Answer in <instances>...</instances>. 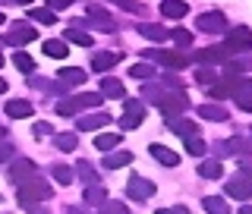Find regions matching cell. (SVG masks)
<instances>
[{
  "label": "cell",
  "instance_id": "836d02e7",
  "mask_svg": "<svg viewBox=\"0 0 252 214\" xmlns=\"http://www.w3.org/2000/svg\"><path fill=\"white\" fill-rule=\"evenodd\" d=\"M195 82L199 85H215L218 82V69L215 66H199L195 69Z\"/></svg>",
  "mask_w": 252,
  "mask_h": 214
},
{
  "label": "cell",
  "instance_id": "e0dca14e",
  "mask_svg": "<svg viewBox=\"0 0 252 214\" xmlns=\"http://www.w3.org/2000/svg\"><path fill=\"white\" fill-rule=\"evenodd\" d=\"M123 94H126V89L120 79H114V76L101 79V98H123Z\"/></svg>",
  "mask_w": 252,
  "mask_h": 214
},
{
  "label": "cell",
  "instance_id": "f6af8a7d",
  "mask_svg": "<svg viewBox=\"0 0 252 214\" xmlns=\"http://www.w3.org/2000/svg\"><path fill=\"white\" fill-rule=\"evenodd\" d=\"M158 214H189V208L186 205H177V208H161Z\"/></svg>",
  "mask_w": 252,
  "mask_h": 214
},
{
  "label": "cell",
  "instance_id": "681fc988",
  "mask_svg": "<svg viewBox=\"0 0 252 214\" xmlns=\"http://www.w3.org/2000/svg\"><path fill=\"white\" fill-rule=\"evenodd\" d=\"M6 92V82H3V79H0V94H3Z\"/></svg>",
  "mask_w": 252,
  "mask_h": 214
},
{
  "label": "cell",
  "instance_id": "ee69618b",
  "mask_svg": "<svg viewBox=\"0 0 252 214\" xmlns=\"http://www.w3.org/2000/svg\"><path fill=\"white\" fill-rule=\"evenodd\" d=\"M10 154H13V145H10L6 139H0V161H6Z\"/></svg>",
  "mask_w": 252,
  "mask_h": 214
},
{
  "label": "cell",
  "instance_id": "4fadbf2b",
  "mask_svg": "<svg viewBox=\"0 0 252 214\" xmlns=\"http://www.w3.org/2000/svg\"><path fill=\"white\" fill-rule=\"evenodd\" d=\"M215 152H218L220 157H230V154H249V152H252V145H249L246 139H227V142H218Z\"/></svg>",
  "mask_w": 252,
  "mask_h": 214
},
{
  "label": "cell",
  "instance_id": "30bf717a",
  "mask_svg": "<svg viewBox=\"0 0 252 214\" xmlns=\"http://www.w3.org/2000/svg\"><path fill=\"white\" fill-rule=\"evenodd\" d=\"M224 195H233V199H240V202H249L252 199V183H249L246 177L236 173L233 180H227V192Z\"/></svg>",
  "mask_w": 252,
  "mask_h": 214
},
{
  "label": "cell",
  "instance_id": "f5cc1de1",
  "mask_svg": "<svg viewBox=\"0 0 252 214\" xmlns=\"http://www.w3.org/2000/svg\"><path fill=\"white\" fill-rule=\"evenodd\" d=\"M0 66H3V54H0Z\"/></svg>",
  "mask_w": 252,
  "mask_h": 214
},
{
  "label": "cell",
  "instance_id": "1f68e13d",
  "mask_svg": "<svg viewBox=\"0 0 252 214\" xmlns=\"http://www.w3.org/2000/svg\"><path fill=\"white\" fill-rule=\"evenodd\" d=\"M54 145H57L60 152H73L79 145V139H76V132H57V136H54Z\"/></svg>",
  "mask_w": 252,
  "mask_h": 214
},
{
  "label": "cell",
  "instance_id": "7c38bea8",
  "mask_svg": "<svg viewBox=\"0 0 252 214\" xmlns=\"http://www.w3.org/2000/svg\"><path fill=\"white\" fill-rule=\"evenodd\" d=\"M114 117L104 114V110H98V114H85V117H79L76 120V129H82V132H92V129H101V126H107Z\"/></svg>",
  "mask_w": 252,
  "mask_h": 214
},
{
  "label": "cell",
  "instance_id": "8d00e7d4",
  "mask_svg": "<svg viewBox=\"0 0 252 214\" xmlns=\"http://www.w3.org/2000/svg\"><path fill=\"white\" fill-rule=\"evenodd\" d=\"M66 41H73V44H82V47H89L92 44V35L89 31H82V29H66Z\"/></svg>",
  "mask_w": 252,
  "mask_h": 214
},
{
  "label": "cell",
  "instance_id": "9c48e42d",
  "mask_svg": "<svg viewBox=\"0 0 252 214\" xmlns=\"http://www.w3.org/2000/svg\"><path fill=\"white\" fill-rule=\"evenodd\" d=\"M230 98L236 101V107L240 110H246V114H252V79H236V89H233V94Z\"/></svg>",
  "mask_w": 252,
  "mask_h": 214
},
{
  "label": "cell",
  "instance_id": "d6986e66",
  "mask_svg": "<svg viewBox=\"0 0 252 214\" xmlns=\"http://www.w3.org/2000/svg\"><path fill=\"white\" fill-rule=\"evenodd\" d=\"M139 31L148 38V41H158V44H161L164 38H170V31L164 29V26H158V22H142V26H139Z\"/></svg>",
  "mask_w": 252,
  "mask_h": 214
},
{
  "label": "cell",
  "instance_id": "277c9868",
  "mask_svg": "<svg viewBox=\"0 0 252 214\" xmlns=\"http://www.w3.org/2000/svg\"><path fill=\"white\" fill-rule=\"evenodd\" d=\"M158 107H161V114L167 117H183V110L189 107V98H186V92L180 89V92H164L161 94V101H158Z\"/></svg>",
  "mask_w": 252,
  "mask_h": 214
},
{
  "label": "cell",
  "instance_id": "f1b7e54d",
  "mask_svg": "<svg viewBox=\"0 0 252 214\" xmlns=\"http://www.w3.org/2000/svg\"><path fill=\"white\" fill-rule=\"evenodd\" d=\"M35 38H38L35 26H22V29H16L10 35V44H29V41H35Z\"/></svg>",
  "mask_w": 252,
  "mask_h": 214
},
{
  "label": "cell",
  "instance_id": "f907efd6",
  "mask_svg": "<svg viewBox=\"0 0 252 214\" xmlns=\"http://www.w3.org/2000/svg\"><path fill=\"white\" fill-rule=\"evenodd\" d=\"M3 22H6V16H3V13H0V26H3Z\"/></svg>",
  "mask_w": 252,
  "mask_h": 214
},
{
  "label": "cell",
  "instance_id": "ab89813d",
  "mask_svg": "<svg viewBox=\"0 0 252 214\" xmlns=\"http://www.w3.org/2000/svg\"><path fill=\"white\" fill-rule=\"evenodd\" d=\"M186 152H189V154H195V157H202L205 152H208V145H205L199 136H192V139H186Z\"/></svg>",
  "mask_w": 252,
  "mask_h": 214
},
{
  "label": "cell",
  "instance_id": "c3c4849f",
  "mask_svg": "<svg viewBox=\"0 0 252 214\" xmlns=\"http://www.w3.org/2000/svg\"><path fill=\"white\" fill-rule=\"evenodd\" d=\"M240 177H246L249 183H252V164H243V167H240Z\"/></svg>",
  "mask_w": 252,
  "mask_h": 214
},
{
  "label": "cell",
  "instance_id": "6da1fadb",
  "mask_svg": "<svg viewBox=\"0 0 252 214\" xmlns=\"http://www.w3.org/2000/svg\"><path fill=\"white\" fill-rule=\"evenodd\" d=\"M101 104V92H85V94H73V98H63L57 101V114L60 117H73L79 114V110H85V107H98Z\"/></svg>",
  "mask_w": 252,
  "mask_h": 214
},
{
  "label": "cell",
  "instance_id": "484cf974",
  "mask_svg": "<svg viewBox=\"0 0 252 214\" xmlns=\"http://www.w3.org/2000/svg\"><path fill=\"white\" fill-rule=\"evenodd\" d=\"M199 60H205V63H218V60H230V54H227V47L220 44V47H205V51H199Z\"/></svg>",
  "mask_w": 252,
  "mask_h": 214
},
{
  "label": "cell",
  "instance_id": "603a6c76",
  "mask_svg": "<svg viewBox=\"0 0 252 214\" xmlns=\"http://www.w3.org/2000/svg\"><path fill=\"white\" fill-rule=\"evenodd\" d=\"M199 117L202 120H211V123H224L227 120V110L220 104H202L199 107Z\"/></svg>",
  "mask_w": 252,
  "mask_h": 214
},
{
  "label": "cell",
  "instance_id": "ba28073f",
  "mask_svg": "<svg viewBox=\"0 0 252 214\" xmlns=\"http://www.w3.org/2000/svg\"><path fill=\"white\" fill-rule=\"evenodd\" d=\"M145 60H155L167 69H183L186 66V57L177 54V51H145Z\"/></svg>",
  "mask_w": 252,
  "mask_h": 214
},
{
  "label": "cell",
  "instance_id": "60d3db41",
  "mask_svg": "<svg viewBox=\"0 0 252 214\" xmlns=\"http://www.w3.org/2000/svg\"><path fill=\"white\" fill-rule=\"evenodd\" d=\"M129 73H132V76H136V79H152V76L158 73V69L152 66V63H136V66H132V69H129Z\"/></svg>",
  "mask_w": 252,
  "mask_h": 214
},
{
  "label": "cell",
  "instance_id": "74e56055",
  "mask_svg": "<svg viewBox=\"0 0 252 214\" xmlns=\"http://www.w3.org/2000/svg\"><path fill=\"white\" fill-rule=\"evenodd\" d=\"M85 202L89 205H104L107 202V192L101 186H89V192H85Z\"/></svg>",
  "mask_w": 252,
  "mask_h": 214
},
{
  "label": "cell",
  "instance_id": "4dcf8cb0",
  "mask_svg": "<svg viewBox=\"0 0 252 214\" xmlns=\"http://www.w3.org/2000/svg\"><path fill=\"white\" fill-rule=\"evenodd\" d=\"M60 82L63 85H82L85 82V69H76V66L60 69Z\"/></svg>",
  "mask_w": 252,
  "mask_h": 214
},
{
  "label": "cell",
  "instance_id": "bcb514c9",
  "mask_svg": "<svg viewBox=\"0 0 252 214\" xmlns=\"http://www.w3.org/2000/svg\"><path fill=\"white\" fill-rule=\"evenodd\" d=\"M73 0H47V10H63V6H69Z\"/></svg>",
  "mask_w": 252,
  "mask_h": 214
},
{
  "label": "cell",
  "instance_id": "52a82bcc",
  "mask_svg": "<svg viewBox=\"0 0 252 214\" xmlns=\"http://www.w3.org/2000/svg\"><path fill=\"white\" fill-rule=\"evenodd\" d=\"M126 195H129V199H136V202H145V199H152V195H155V183L132 173L129 183H126Z\"/></svg>",
  "mask_w": 252,
  "mask_h": 214
},
{
  "label": "cell",
  "instance_id": "44dd1931",
  "mask_svg": "<svg viewBox=\"0 0 252 214\" xmlns=\"http://www.w3.org/2000/svg\"><path fill=\"white\" fill-rule=\"evenodd\" d=\"M126 164H132L129 152H110V154H104V164H101V167H104V170H117V167H126Z\"/></svg>",
  "mask_w": 252,
  "mask_h": 214
},
{
  "label": "cell",
  "instance_id": "83f0119b",
  "mask_svg": "<svg viewBox=\"0 0 252 214\" xmlns=\"http://www.w3.org/2000/svg\"><path fill=\"white\" fill-rule=\"evenodd\" d=\"M44 54H47V57L63 60L69 54V47H66V41H60V38H51V41H44Z\"/></svg>",
  "mask_w": 252,
  "mask_h": 214
},
{
  "label": "cell",
  "instance_id": "ffe728a7",
  "mask_svg": "<svg viewBox=\"0 0 252 214\" xmlns=\"http://www.w3.org/2000/svg\"><path fill=\"white\" fill-rule=\"evenodd\" d=\"M236 79H240V76H227V79H220V82H215V85H211V98L220 101V98H227V94H233Z\"/></svg>",
  "mask_w": 252,
  "mask_h": 214
},
{
  "label": "cell",
  "instance_id": "7bdbcfd3",
  "mask_svg": "<svg viewBox=\"0 0 252 214\" xmlns=\"http://www.w3.org/2000/svg\"><path fill=\"white\" fill-rule=\"evenodd\" d=\"M110 3L123 6V10H129V13H139V3H136V0H110Z\"/></svg>",
  "mask_w": 252,
  "mask_h": 214
},
{
  "label": "cell",
  "instance_id": "7a4b0ae2",
  "mask_svg": "<svg viewBox=\"0 0 252 214\" xmlns=\"http://www.w3.org/2000/svg\"><path fill=\"white\" fill-rule=\"evenodd\" d=\"M47 199H51V186H47L44 180L32 177L26 183H19V205L22 208H32L35 202H47Z\"/></svg>",
  "mask_w": 252,
  "mask_h": 214
},
{
  "label": "cell",
  "instance_id": "cb8c5ba5",
  "mask_svg": "<svg viewBox=\"0 0 252 214\" xmlns=\"http://www.w3.org/2000/svg\"><path fill=\"white\" fill-rule=\"evenodd\" d=\"M89 16H92V26H98V29H104V31H114L117 26H114V22H110V16L104 13V10H101V6H89Z\"/></svg>",
  "mask_w": 252,
  "mask_h": 214
},
{
  "label": "cell",
  "instance_id": "9a60e30c",
  "mask_svg": "<svg viewBox=\"0 0 252 214\" xmlns=\"http://www.w3.org/2000/svg\"><path fill=\"white\" fill-rule=\"evenodd\" d=\"M35 114V107H32V101H22V98H10L6 101V117H13V120H26V117Z\"/></svg>",
  "mask_w": 252,
  "mask_h": 214
},
{
  "label": "cell",
  "instance_id": "5b68a950",
  "mask_svg": "<svg viewBox=\"0 0 252 214\" xmlns=\"http://www.w3.org/2000/svg\"><path fill=\"white\" fill-rule=\"evenodd\" d=\"M195 29L199 31H208V35H224L227 31V16L211 10V13H202L199 19H195Z\"/></svg>",
  "mask_w": 252,
  "mask_h": 214
},
{
  "label": "cell",
  "instance_id": "7402d4cb",
  "mask_svg": "<svg viewBox=\"0 0 252 214\" xmlns=\"http://www.w3.org/2000/svg\"><path fill=\"white\" fill-rule=\"evenodd\" d=\"M205 211L208 214H230V205H227L224 195H205Z\"/></svg>",
  "mask_w": 252,
  "mask_h": 214
},
{
  "label": "cell",
  "instance_id": "8992f818",
  "mask_svg": "<svg viewBox=\"0 0 252 214\" xmlns=\"http://www.w3.org/2000/svg\"><path fill=\"white\" fill-rule=\"evenodd\" d=\"M142 117H145V104H142V101H126V104H123V117H120V126H123V129H139V126H142Z\"/></svg>",
  "mask_w": 252,
  "mask_h": 214
},
{
  "label": "cell",
  "instance_id": "816d5d0a",
  "mask_svg": "<svg viewBox=\"0 0 252 214\" xmlns=\"http://www.w3.org/2000/svg\"><path fill=\"white\" fill-rule=\"evenodd\" d=\"M16 3H32V0H16Z\"/></svg>",
  "mask_w": 252,
  "mask_h": 214
},
{
  "label": "cell",
  "instance_id": "3957f363",
  "mask_svg": "<svg viewBox=\"0 0 252 214\" xmlns=\"http://www.w3.org/2000/svg\"><path fill=\"white\" fill-rule=\"evenodd\" d=\"M224 47H227V54H249L252 51V29H246V26H236V29H227V41H224Z\"/></svg>",
  "mask_w": 252,
  "mask_h": 214
},
{
  "label": "cell",
  "instance_id": "ac0fdd59",
  "mask_svg": "<svg viewBox=\"0 0 252 214\" xmlns=\"http://www.w3.org/2000/svg\"><path fill=\"white\" fill-rule=\"evenodd\" d=\"M161 13L167 19H183L189 13V6H186V0H161Z\"/></svg>",
  "mask_w": 252,
  "mask_h": 214
},
{
  "label": "cell",
  "instance_id": "d6a6232c",
  "mask_svg": "<svg viewBox=\"0 0 252 214\" xmlns=\"http://www.w3.org/2000/svg\"><path fill=\"white\" fill-rule=\"evenodd\" d=\"M51 177L57 180L60 186H69V183H73V167H66V164H54V167H51Z\"/></svg>",
  "mask_w": 252,
  "mask_h": 214
},
{
  "label": "cell",
  "instance_id": "d590c367",
  "mask_svg": "<svg viewBox=\"0 0 252 214\" xmlns=\"http://www.w3.org/2000/svg\"><path fill=\"white\" fill-rule=\"evenodd\" d=\"M76 170H79V177H82L89 186H98V173H94V167H92L89 161H79V164H76Z\"/></svg>",
  "mask_w": 252,
  "mask_h": 214
},
{
  "label": "cell",
  "instance_id": "5bb4252c",
  "mask_svg": "<svg viewBox=\"0 0 252 214\" xmlns=\"http://www.w3.org/2000/svg\"><path fill=\"white\" fill-rule=\"evenodd\" d=\"M148 154H152L158 164H164V167H177V164H180V154L170 152L167 145H158V142H155V145H148Z\"/></svg>",
  "mask_w": 252,
  "mask_h": 214
},
{
  "label": "cell",
  "instance_id": "f546056e",
  "mask_svg": "<svg viewBox=\"0 0 252 214\" xmlns=\"http://www.w3.org/2000/svg\"><path fill=\"white\" fill-rule=\"evenodd\" d=\"M220 173H224L220 161H202L199 164V177H205V180H220Z\"/></svg>",
  "mask_w": 252,
  "mask_h": 214
},
{
  "label": "cell",
  "instance_id": "7dc6e473",
  "mask_svg": "<svg viewBox=\"0 0 252 214\" xmlns=\"http://www.w3.org/2000/svg\"><path fill=\"white\" fill-rule=\"evenodd\" d=\"M47 132H51V126H47V123H35V136H47Z\"/></svg>",
  "mask_w": 252,
  "mask_h": 214
},
{
  "label": "cell",
  "instance_id": "b9f144b4",
  "mask_svg": "<svg viewBox=\"0 0 252 214\" xmlns=\"http://www.w3.org/2000/svg\"><path fill=\"white\" fill-rule=\"evenodd\" d=\"M170 38H173L180 47H189V44H192V31H186V29H173Z\"/></svg>",
  "mask_w": 252,
  "mask_h": 214
},
{
  "label": "cell",
  "instance_id": "e575fe53",
  "mask_svg": "<svg viewBox=\"0 0 252 214\" xmlns=\"http://www.w3.org/2000/svg\"><path fill=\"white\" fill-rule=\"evenodd\" d=\"M13 63L22 69V73H35V69H38V66H35V60H32L26 51H16V54H13Z\"/></svg>",
  "mask_w": 252,
  "mask_h": 214
},
{
  "label": "cell",
  "instance_id": "f35d334b",
  "mask_svg": "<svg viewBox=\"0 0 252 214\" xmlns=\"http://www.w3.org/2000/svg\"><path fill=\"white\" fill-rule=\"evenodd\" d=\"M32 19H38L41 26H54V22H57V13L44 6V10H32Z\"/></svg>",
  "mask_w": 252,
  "mask_h": 214
},
{
  "label": "cell",
  "instance_id": "8fae6325",
  "mask_svg": "<svg viewBox=\"0 0 252 214\" xmlns=\"http://www.w3.org/2000/svg\"><path fill=\"white\" fill-rule=\"evenodd\" d=\"M32 177H35V164H32L29 157H16L13 167H10V180L19 186V183H26V180H32Z\"/></svg>",
  "mask_w": 252,
  "mask_h": 214
},
{
  "label": "cell",
  "instance_id": "4316f807",
  "mask_svg": "<svg viewBox=\"0 0 252 214\" xmlns=\"http://www.w3.org/2000/svg\"><path fill=\"white\" fill-rule=\"evenodd\" d=\"M117 145H120V136H117V132H104V136L94 139V148H98V152H104V154H110Z\"/></svg>",
  "mask_w": 252,
  "mask_h": 214
},
{
  "label": "cell",
  "instance_id": "2e32d148",
  "mask_svg": "<svg viewBox=\"0 0 252 214\" xmlns=\"http://www.w3.org/2000/svg\"><path fill=\"white\" fill-rule=\"evenodd\" d=\"M167 129L177 132V136H183V139H192L195 132H199V126H195L192 120H183V117H170V120H167Z\"/></svg>",
  "mask_w": 252,
  "mask_h": 214
},
{
  "label": "cell",
  "instance_id": "d4e9b609",
  "mask_svg": "<svg viewBox=\"0 0 252 214\" xmlns=\"http://www.w3.org/2000/svg\"><path fill=\"white\" fill-rule=\"evenodd\" d=\"M117 63H120V54H94V57H92V69L104 73V69L117 66Z\"/></svg>",
  "mask_w": 252,
  "mask_h": 214
}]
</instances>
